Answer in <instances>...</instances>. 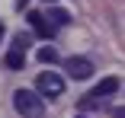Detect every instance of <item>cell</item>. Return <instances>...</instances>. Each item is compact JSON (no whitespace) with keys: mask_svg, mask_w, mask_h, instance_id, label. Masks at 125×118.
Here are the masks:
<instances>
[{"mask_svg":"<svg viewBox=\"0 0 125 118\" xmlns=\"http://www.w3.org/2000/svg\"><path fill=\"white\" fill-rule=\"evenodd\" d=\"M13 105H16V112L22 118H45V105L39 99V93H32V89H16L13 93Z\"/></svg>","mask_w":125,"mask_h":118,"instance_id":"6da1fadb","label":"cell"},{"mask_svg":"<svg viewBox=\"0 0 125 118\" xmlns=\"http://www.w3.org/2000/svg\"><path fill=\"white\" fill-rule=\"evenodd\" d=\"M35 89L42 93V96H61L64 93V77L61 74H55V70H42V74L35 77Z\"/></svg>","mask_w":125,"mask_h":118,"instance_id":"7a4b0ae2","label":"cell"},{"mask_svg":"<svg viewBox=\"0 0 125 118\" xmlns=\"http://www.w3.org/2000/svg\"><path fill=\"white\" fill-rule=\"evenodd\" d=\"M26 48H29V38L26 35H16L13 48L7 51V67L10 70H22V67H26Z\"/></svg>","mask_w":125,"mask_h":118,"instance_id":"3957f363","label":"cell"},{"mask_svg":"<svg viewBox=\"0 0 125 118\" xmlns=\"http://www.w3.org/2000/svg\"><path fill=\"white\" fill-rule=\"evenodd\" d=\"M29 26L35 29V35H39V38H52V35H55V26L48 22V16H45V13H35V10H32V13H29Z\"/></svg>","mask_w":125,"mask_h":118,"instance_id":"277c9868","label":"cell"},{"mask_svg":"<svg viewBox=\"0 0 125 118\" xmlns=\"http://www.w3.org/2000/svg\"><path fill=\"white\" fill-rule=\"evenodd\" d=\"M67 74H71L74 80H87V77L93 74V64H90L87 58H71V61H67Z\"/></svg>","mask_w":125,"mask_h":118,"instance_id":"5b68a950","label":"cell"},{"mask_svg":"<svg viewBox=\"0 0 125 118\" xmlns=\"http://www.w3.org/2000/svg\"><path fill=\"white\" fill-rule=\"evenodd\" d=\"M115 89H119V77H106V80H99V83L90 89L87 99H106V96H112Z\"/></svg>","mask_w":125,"mask_h":118,"instance_id":"8992f818","label":"cell"},{"mask_svg":"<svg viewBox=\"0 0 125 118\" xmlns=\"http://www.w3.org/2000/svg\"><path fill=\"white\" fill-rule=\"evenodd\" d=\"M48 22H52V26H67V22H71V16H67V10L52 7V13H48Z\"/></svg>","mask_w":125,"mask_h":118,"instance_id":"52a82bcc","label":"cell"},{"mask_svg":"<svg viewBox=\"0 0 125 118\" xmlns=\"http://www.w3.org/2000/svg\"><path fill=\"white\" fill-rule=\"evenodd\" d=\"M39 61L42 64H55L58 61V51L52 48V45H45V48H39Z\"/></svg>","mask_w":125,"mask_h":118,"instance_id":"ba28073f","label":"cell"},{"mask_svg":"<svg viewBox=\"0 0 125 118\" xmlns=\"http://www.w3.org/2000/svg\"><path fill=\"white\" fill-rule=\"evenodd\" d=\"M112 115H115V118H125V109H115Z\"/></svg>","mask_w":125,"mask_h":118,"instance_id":"9c48e42d","label":"cell"},{"mask_svg":"<svg viewBox=\"0 0 125 118\" xmlns=\"http://www.w3.org/2000/svg\"><path fill=\"white\" fill-rule=\"evenodd\" d=\"M3 32H7V26H3V22H0V38H3Z\"/></svg>","mask_w":125,"mask_h":118,"instance_id":"30bf717a","label":"cell"},{"mask_svg":"<svg viewBox=\"0 0 125 118\" xmlns=\"http://www.w3.org/2000/svg\"><path fill=\"white\" fill-rule=\"evenodd\" d=\"M52 3H55V0H52Z\"/></svg>","mask_w":125,"mask_h":118,"instance_id":"8fae6325","label":"cell"}]
</instances>
